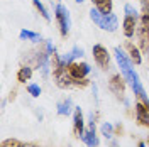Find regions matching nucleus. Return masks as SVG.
I'll return each instance as SVG.
<instances>
[{"mask_svg": "<svg viewBox=\"0 0 149 147\" xmlns=\"http://www.w3.org/2000/svg\"><path fill=\"white\" fill-rule=\"evenodd\" d=\"M113 56H115V61H117V64H119V68H120V74L124 76V80L127 81V85L132 88L136 98H137L139 101H142V103L149 108L148 93H146V90H144V86H142V83H141V80H139V74L134 71L132 61L129 59V56L125 54L124 49L119 47V46L113 49Z\"/></svg>", "mask_w": 149, "mask_h": 147, "instance_id": "f257e3e1", "label": "nucleus"}, {"mask_svg": "<svg viewBox=\"0 0 149 147\" xmlns=\"http://www.w3.org/2000/svg\"><path fill=\"white\" fill-rule=\"evenodd\" d=\"M90 19L102 31H107V32H115L117 27H119V19H117V15H113V14H102L100 10L95 9V7L90 9Z\"/></svg>", "mask_w": 149, "mask_h": 147, "instance_id": "f03ea898", "label": "nucleus"}, {"mask_svg": "<svg viewBox=\"0 0 149 147\" xmlns=\"http://www.w3.org/2000/svg\"><path fill=\"white\" fill-rule=\"evenodd\" d=\"M56 14V22H58V27H59V32L61 36L66 37L70 34V29H71V17H70V10L66 9L65 5L58 3L54 9Z\"/></svg>", "mask_w": 149, "mask_h": 147, "instance_id": "7ed1b4c3", "label": "nucleus"}, {"mask_svg": "<svg viewBox=\"0 0 149 147\" xmlns=\"http://www.w3.org/2000/svg\"><path fill=\"white\" fill-rule=\"evenodd\" d=\"M66 71L68 74L73 78V80H85L90 71H92V68L88 63H83V61H73V63H70V64L66 66Z\"/></svg>", "mask_w": 149, "mask_h": 147, "instance_id": "20e7f679", "label": "nucleus"}, {"mask_svg": "<svg viewBox=\"0 0 149 147\" xmlns=\"http://www.w3.org/2000/svg\"><path fill=\"white\" fill-rule=\"evenodd\" d=\"M93 59H95V63L98 64L100 69H109V66H110V54H109V51H107V47L102 46V44H95L93 46Z\"/></svg>", "mask_w": 149, "mask_h": 147, "instance_id": "39448f33", "label": "nucleus"}, {"mask_svg": "<svg viewBox=\"0 0 149 147\" xmlns=\"http://www.w3.org/2000/svg\"><path fill=\"white\" fill-rule=\"evenodd\" d=\"M125 80H124V76L122 74H113L110 78V81H109V86H110V92L113 95H117L119 98H124V95H125Z\"/></svg>", "mask_w": 149, "mask_h": 147, "instance_id": "423d86ee", "label": "nucleus"}, {"mask_svg": "<svg viewBox=\"0 0 149 147\" xmlns=\"http://www.w3.org/2000/svg\"><path fill=\"white\" fill-rule=\"evenodd\" d=\"M73 132L76 137L83 139L85 134V119H83V112L80 107H74L73 110Z\"/></svg>", "mask_w": 149, "mask_h": 147, "instance_id": "0eeeda50", "label": "nucleus"}, {"mask_svg": "<svg viewBox=\"0 0 149 147\" xmlns=\"http://www.w3.org/2000/svg\"><path fill=\"white\" fill-rule=\"evenodd\" d=\"M83 140L88 147H98V139L95 134V122H93V113L90 115V122H88V130H85L83 134Z\"/></svg>", "mask_w": 149, "mask_h": 147, "instance_id": "6e6552de", "label": "nucleus"}, {"mask_svg": "<svg viewBox=\"0 0 149 147\" xmlns=\"http://www.w3.org/2000/svg\"><path fill=\"white\" fill-rule=\"evenodd\" d=\"M122 31H124V36L127 37V39L134 37L136 32H137V19L125 15L124 20H122Z\"/></svg>", "mask_w": 149, "mask_h": 147, "instance_id": "1a4fd4ad", "label": "nucleus"}, {"mask_svg": "<svg viewBox=\"0 0 149 147\" xmlns=\"http://www.w3.org/2000/svg\"><path fill=\"white\" fill-rule=\"evenodd\" d=\"M136 119H137V122L141 125H144V127L149 129V108L139 100L136 103Z\"/></svg>", "mask_w": 149, "mask_h": 147, "instance_id": "9d476101", "label": "nucleus"}, {"mask_svg": "<svg viewBox=\"0 0 149 147\" xmlns=\"http://www.w3.org/2000/svg\"><path fill=\"white\" fill-rule=\"evenodd\" d=\"M125 47H127V51H129V59L132 61V64H136V66L142 64V54H141L139 47L134 46V44H132L130 41H127Z\"/></svg>", "mask_w": 149, "mask_h": 147, "instance_id": "9b49d317", "label": "nucleus"}, {"mask_svg": "<svg viewBox=\"0 0 149 147\" xmlns=\"http://www.w3.org/2000/svg\"><path fill=\"white\" fill-rule=\"evenodd\" d=\"M83 56V49L81 47H78V46H74L68 54H65V56H61V63H63V66H68L70 63H73V61H76L78 58H81Z\"/></svg>", "mask_w": 149, "mask_h": 147, "instance_id": "f8f14e48", "label": "nucleus"}, {"mask_svg": "<svg viewBox=\"0 0 149 147\" xmlns=\"http://www.w3.org/2000/svg\"><path fill=\"white\" fill-rule=\"evenodd\" d=\"M95 9H98L102 14H112L113 10V2L112 0H92Z\"/></svg>", "mask_w": 149, "mask_h": 147, "instance_id": "ddd939ff", "label": "nucleus"}, {"mask_svg": "<svg viewBox=\"0 0 149 147\" xmlns=\"http://www.w3.org/2000/svg\"><path fill=\"white\" fill-rule=\"evenodd\" d=\"M32 78V68L31 66H22V68H19L17 71V81L19 83H26L29 81Z\"/></svg>", "mask_w": 149, "mask_h": 147, "instance_id": "4468645a", "label": "nucleus"}, {"mask_svg": "<svg viewBox=\"0 0 149 147\" xmlns=\"http://www.w3.org/2000/svg\"><path fill=\"white\" fill-rule=\"evenodd\" d=\"M73 108H74V107H73V101H71V98H66L65 101L58 103V115H70Z\"/></svg>", "mask_w": 149, "mask_h": 147, "instance_id": "2eb2a0df", "label": "nucleus"}, {"mask_svg": "<svg viewBox=\"0 0 149 147\" xmlns=\"http://www.w3.org/2000/svg\"><path fill=\"white\" fill-rule=\"evenodd\" d=\"M19 37H20V39H26V41H32V42H39V41H41V34L32 32V31H29V29H22V31L19 32Z\"/></svg>", "mask_w": 149, "mask_h": 147, "instance_id": "dca6fc26", "label": "nucleus"}, {"mask_svg": "<svg viewBox=\"0 0 149 147\" xmlns=\"http://www.w3.org/2000/svg\"><path fill=\"white\" fill-rule=\"evenodd\" d=\"M100 130H102V135L105 139H110L112 135H113V125L109 123V122H103L102 127H100Z\"/></svg>", "mask_w": 149, "mask_h": 147, "instance_id": "f3484780", "label": "nucleus"}, {"mask_svg": "<svg viewBox=\"0 0 149 147\" xmlns=\"http://www.w3.org/2000/svg\"><path fill=\"white\" fill-rule=\"evenodd\" d=\"M32 3H34V7H36L37 10H39V14L42 15V17L46 19V20H51V17H49V14H47V9L42 5V2L41 0H32Z\"/></svg>", "mask_w": 149, "mask_h": 147, "instance_id": "a211bd4d", "label": "nucleus"}, {"mask_svg": "<svg viewBox=\"0 0 149 147\" xmlns=\"http://www.w3.org/2000/svg\"><path fill=\"white\" fill-rule=\"evenodd\" d=\"M27 93L31 95V96L37 98V96L41 95V86L36 85V83H31V85H27Z\"/></svg>", "mask_w": 149, "mask_h": 147, "instance_id": "6ab92c4d", "label": "nucleus"}, {"mask_svg": "<svg viewBox=\"0 0 149 147\" xmlns=\"http://www.w3.org/2000/svg\"><path fill=\"white\" fill-rule=\"evenodd\" d=\"M124 12H125V15H129V17H134V19H139V12L134 9L130 3H125V7H124Z\"/></svg>", "mask_w": 149, "mask_h": 147, "instance_id": "aec40b11", "label": "nucleus"}, {"mask_svg": "<svg viewBox=\"0 0 149 147\" xmlns=\"http://www.w3.org/2000/svg\"><path fill=\"white\" fill-rule=\"evenodd\" d=\"M19 146H20V144H19L17 140H5L2 147H19Z\"/></svg>", "mask_w": 149, "mask_h": 147, "instance_id": "412c9836", "label": "nucleus"}, {"mask_svg": "<svg viewBox=\"0 0 149 147\" xmlns=\"http://www.w3.org/2000/svg\"><path fill=\"white\" fill-rule=\"evenodd\" d=\"M110 147H119V144L115 142V140H112V144H110Z\"/></svg>", "mask_w": 149, "mask_h": 147, "instance_id": "4be33fe9", "label": "nucleus"}, {"mask_svg": "<svg viewBox=\"0 0 149 147\" xmlns=\"http://www.w3.org/2000/svg\"><path fill=\"white\" fill-rule=\"evenodd\" d=\"M19 147H34V146H31V144H20Z\"/></svg>", "mask_w": 149, "mask_h": 147, "instance_id": "5701e85b", "label": "nucleus"}, {"mask_svg": "<svg viewBox=\"0 0 149 147\" xmlns=\"http://www.w3.org/2000/svg\"><path fill=\"white\" fill-rule=\"evenodd\" d=\"M76 2H78V3H81V2H85V0H76Z\"/></svg>", "mask_w": 149, "mask_h": 147, "instance_id": "b1692460", "label": "nucleus"}, {"mask_svg": "<svg viewBox=\"0 0 149 147\" xmlns=\"http://www.w3.org/2000/svg\"><path fill=\"white\" fill-rule=\"evenodd\" d=\"M146 53H148V61H149V49H148V51H146Z\"/></svg>", "mask_w": 149, "mask_h": 147, "instance_id": "393cba45", "label": "nucleus"}]
</instances>
